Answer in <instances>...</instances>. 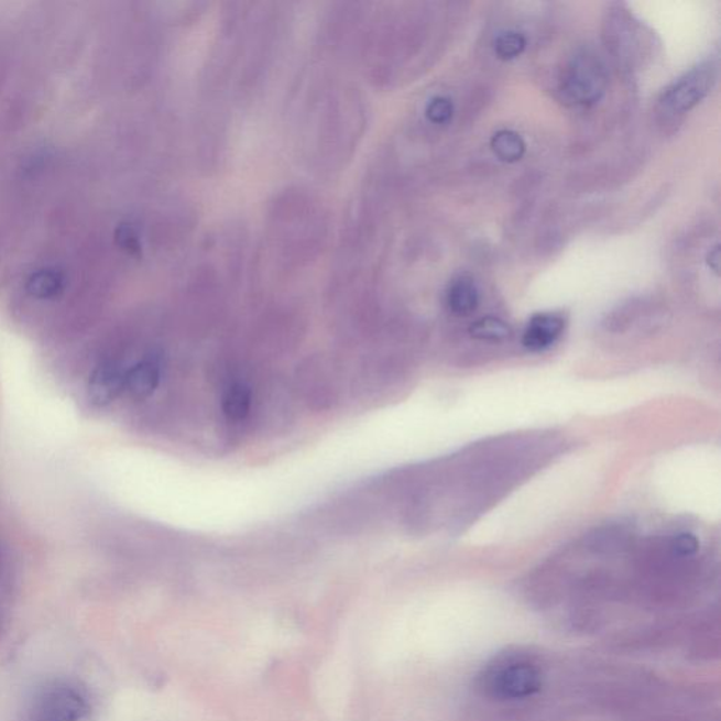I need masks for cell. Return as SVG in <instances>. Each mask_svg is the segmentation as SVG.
Returning <instances> with one entry per match:
<instances>
[{
    "mask_svg": "<svg viewBox=\"0 0 721 721\" xmlns=\"http://www.w3.org/2000/svg\"><path fill=\"white\" fill-rule=\"evenodd\" d=\"M30 721H94L92 704L83 689L55 680L40 690L34 699Z\"/></svg>",
    "mask_w": 721,
    "mask_h": 721,
    "instance_id": "obj_2",
    "label": "cell"
},
{
    "mask_svg": "<svg viewBox=\"0 0 721 721\" xmlns=\"http://www.w3.org/2000/svg\"><path fill=\"white\" fill-rule=\"evenodd\" d=\"M454 114V106L451 100L446 98H437L433 100L430 106L427 109L428 119L433 123L444 124L450 122Z\"/></svg>",
    "mask_w": 721,
    "mask_h": 721,
    "instance_id": "obj_13",
    "label": "cell"
},
{
    "mask_svg": "<svg viewBox=\"0 0 721 721\" xmlns=\"http://www.w3.org/2000/svg\"><path fill=\"white\" fill-rule=\"evenodd\" d=\"M608 77L599 59L591 54L575 57L564 74L562 92L579 105L597 102L607 89Z\"/></svg>",
    "mask_w": 721,
    "mask_h": 721,
    "instance_id": "obj_3",
    "label": "cell"
},
{
    "mask_svg": "<svg viewBox=\"0 0 721 721\" xmlns=\"http://www.w3.org/2000/svg\"><path fill=\"white\" fill-rule=\"evenodd\" d=\"M565 321L561 316L539 314L532 317L524 329L522 342L531 351H544L561 337Z\"/></svg>",
    "mask_w": 721,
    "mask_h": 721,
    "instance_id": "obj_6",
    "label": "cell"
},
{
    "mask_svg": "<svg viewBox=\"0 0 721 721\" xmlns=\"http://www.w3.org/2000/svg\"><path fill=\"white\" fill-rule=\"evenodd\" d=\"M161 381V370L154 360H143L130 368L124 375V391L135 401L148 400Z\"/></svg>",
    "mask_w": 721,
    "mask_h": 721,
    "instance_id": "obj_7",
    "label": "cell"
},
{
    "mask_svg": "<svg viewBox=\"0 0 721 721\" xmlns=\"http://www.w3.org/2000/svg\"><path fill=\"white\" fill-rule=\"evenodd\" d=\"M251 392L244 385H233L225 393L223 413L229 420L240 422L249 416Z\"/></svg>",
    "mask_w": 721,
    "mask_h": 721,
    "instance_id": "obj_10",
    "label": "cell"
},
{
    "mask_svg": "<svg viewBox=\"0 0 721 721\" xmlns=\"http://www.w3.org/2000/svg\"><path fill=\"white\" fill-rule=\"evenodd\" d=\"M526 48V39L517 32H507L499 35L495 42V53L503 62L517 58Z\"/></svg>",
    "mask_w": 721,
    "mask_h": 721,
    "instance_id": "obj_12",
    "label": "cell"
},
{
    "mask_svg": "<svg viewBox=\"0 0 721 721\" xmlns=\"http://www.w3.org/2000/svg\"><path fill=\"white\" fill-rule=\"evenodd\" d=\"M709 265H710V269H712V270L715 272V274H718V272H719V265H720V250H719V245H718V247H714V250H713V251H710V254H709Z\"/></svg>",
    "mask_w": 721,
    "mask_h": 721,
    "instance_id": "obj_15",
    "label": "cell"
},
{
    "mask_svg": "<svg viewBox=\"0 0 721 721\" xmlns=\"http://www.w3.org/2000/svg\"><path fill=\"white\" fill-rule=\"evenodd\" d=\"M673 548L680 557L693 556L699 549V539L690 533H680L674 538Z\"/></svg>",
    "mask_w": 721,
    "mask_h": 721,
    "instance_id": "obj_14",
    "label": "cell"
},
{
    "mask_svg": "<svg viewBox=\"0 0 721 721\" xmlns=\"http://www.w3.org/2000/svg\"><path fill=\"white\" fill-rule=\"evenodd\" d=\"M124 372L113 362L95 368L88 382V397L94 406L103 407L118 400L124 391Z\"/></svg>",
    "mask_w": 721,
    "mask_h": 721,
    "instance_id": "obj_5",
    "label": "cell"
},
{
    "mask_svg": "<svg viewBox=\"0 0 721 721\" xmlns=\"http://www.w3.org/2000/svg\"><path fill=\"white\" fill-rule=\"evenodd\" d=\"M511 327L495 316L482 317L470 327L473 339L482 341H503L511 337Z\"/></svg>",
    "mask_w": 721,
    "mask_h": 721,
    "instance_id": "obj_11",
    "label": "cell"
},
{
    "mask_svg": "<svg viewBox=\"0 0 721 721\" xmlns=\"http://www.w3.org/2000/svg\"><path fill=\"white\" fill-rule=\"evenodd\" d=\"M715 78L718 75H715L714 65L712 63L702 64L700 67L689 70L685 77L679 78L673 87H669L660 103L673 113L689 112L712 90Z\"/></svg>",
    "mask_w": 721,
    "mask_h": 721,
    "instance_id": "obj_4",
    "label": "cell"
},
{
    "mask_svg": "<svg viewBox=\"0 0 721 721\" xmlns=\"http://www.w3.org/2000/svg\"><path fill=\"white\" fill-rule=\"evenodd\" d=\"M493 153L503 163H517L526 153V143L521 134L513 130H501L491 140Z\"/></svg>",
    "mask_w": 721,
    "mask_h": 721,
    "instance_id": "obj_9",
    "label": "cell"
},
{
    "mask_svg": "<svg viewBox=\"0 0 721 721\" xmlns=\"http://www.w3.org/2000/svg\"><path fill=\"white\" fill-rule=\"evenodd\" d=\"M448 309L457 316H468L477 310L479 305V292L471 278L460 276L452 282L447 291Z\"/></svg>",
    "mask_w": 721,
    "mask_h": 721,
    "instance_id": "obj_8",
    "label": "cell"
},
{
    "mask_svg": "<svg viewBox=\"0 0 721 721\" xmlns=\"http://www.w3.org/2000/svg\"><path fill=\"white\" fill-rule=\"evenodd\" d=\"M478 685L493 699H527L542 689L543 670L532 655L509 652L489 660L479 674Z\"/></svg>",
    "mask_w": 721,
    "mask_h": 721,
    "instance_id": "obj_1",
    "label": "cell"
}]
</instances>
